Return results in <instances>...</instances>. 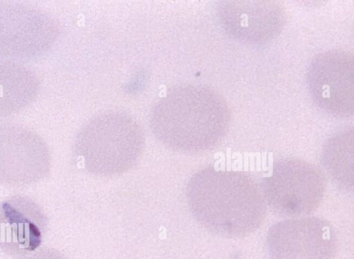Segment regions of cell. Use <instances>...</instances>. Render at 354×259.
Instances as JSON below:
<instances>
[{
	"label": "cell",
	"mask_w": 354,
	"mask_h": 259,
	"mask_svg": "<svg viewBox=\"0 0 354 259\" xmlns=\"http://www.w3.org/2000/svg\"><path fill=\"white\" fill-rule=\"evenodd\" d=\"M46 216L31 199L15 196L0 202V246L11 251H31L40 244Z\"/></svg>",
	"instance_id": "30bf717a"
},
{
	"label": "cell",
	"mask_w": 354,
	"mask_h": 259,
	"mask_svg": "<svg viewBox=\"0 0 354 259\" xmlns=\"http://www.w3.org/2000/svg\"><path fill=\"white\" fill-rule=\"evenodd\" d=\"M37 74L19 61L0 57V119L19 113L37 97Z\"/></svg>",
	"instance_id": "8fae6325"
},
{
	"label": "cell",
	"mask_w": 354,
	"mask_h": 259,
	"mask_svg": "<svg viewBox=\"0 0 354 259\" xmlns=\"http://www.w3.org/2000/svg\"><path fill=\"white\" fill-rule=\"evenodd\" d=\"M186 199L195 220L224 238L249 235L259 229L266 215L260 186L242 171L213 166L201 169L187 182Z\"/></svg>",
	"instance_id": "6da1fadb"
},
{
	"label": "cell",
	"mask_w": 354,
	"mask_h": 259,
	"mask_svg": "<svg viewBox=\"0 0 354 259\" xmlns=\"http://www.w3.org/2000/svg\"><path fill=\"white\" fill-rule=\"evenodd\" d=\"M270 259H335L336 229L328 220L304 216L280 221L266 234Z\"/></svg>",
	"instance_id": "52a82bcc"
},
{
	"label": "cell",
	"mask_w": 354,
	"mask_h": 259,
	"mask_svg": "<svg viewBox=\"0 0 354 259\" xmlns=\"http://www.w3.org/2000/svg\"><path fill=\"white\" fill-rule=\"evenodd\" d=\"M61 27L56 18L39 7L0 1V57L32 59L57 42Z\"/></svg>",
	"instance_id": "5b68a950"
},
{
	"label": "cell",
	"mask_w": 354,
	"mask_h": 259,
	"mask_svg": "<svg viewBox=\"0 0 354 259\" xmlns=\"http://www.w3.org/2000/svg\"><path fill=\"white\" fill-rule=\"evenodd\" d=\"M321 162L326 176L339 190L346 193L353 190V128L338 131L327 139Z\"/></svg>",
	"instance_id": "7c38bea8"
},
{
	"label": "cell",
	"mask_w": 354,
	"mask_h": 259,
	"mask_svg": "<svg viewBox=\"0 0 354 259\" xmlns=\"http://www.w3.org/2000/svg\"><path fill=\"white\" fill-rule=\"evenodd\" d=\"M230 114L225 100L205 87L183 84L171 88L155 105L151 130L163 145L184 153L211 150L225 138Z\"/></svg>",
	"instance_id": "7a4b0ae2"
},
{
	"label": "cell",
	"mask_w": 354,
	"mask_h": 259,
	"mask_svg": "<svg viewBox=\"0 0 354 259\" xmlns=\"http://www.w3.org/2000/svg\"><path fill=\"white\" fill-rule=\"evenodd\" d=\"M51 155L44 139L18 123L0 120V185L22 188L48 176Z\"/></svg>",
	"instance_id": "8992f818"
},
{
	"label": "cell",
	"mask_w": 354,
	"mask_h": 259,
	"mask_svg": "<svg viewBox=\"0 0 354 259\" xmlns=\"http://www.w3.org/2000/svg\"><path fill=\"white\" fill-rule=\"evenodd\" d=\"M145 134L129 114L106 111L97 114L78 130L73 152L89 173L115 176L132 168L144 150Z\"/></svg>",
	"instance_id": "3957f363"
},
{
	"label": "cell",
	"mask_w": 354,
	"mask_h": 259,
	"mask_svg": "<svg viewBox=\"0 0 354 259\" xmlns=\"http://www.w3.org/2000/svg\"><path fill=\"white\" fill-rule=\"evenodd\" d=\"M225 30L245 42L259 44L275 37L282 29L285 13L277 3L265 0H225L218 5Z\"/></svg>",
	"instance_id": "9c48e42d"
},
{
	"label": "cell",
	"mask_w": 354,
	"mask_h": 259,
	"mask_svg": "<svg viewBox=\"0 0 354 259\" xmlns=\"http://www.w3.org/2000/svg\"><path fill=\"white\" fill-rule=\"evenodd\" d=\"M21 259H66L59 251L52 249H43Z\"/></svg>",
	"instance_id": "4fadbf2b"
},
{
	"label": "cell",
	"mask_w": 354,
	"mask_h": 259,
	"mask_svg": "<svg viewBox=\"0 0 354 259\" xmlns=\"http://www.w3.org/2000/svg\"><path fill=\"white\" fill-rule=\"evenodd\" d=\"M353 57L343 50L317 54L308 69L307 83L315 103L335 117H348L354 108Z\"/></svg>",
	"instance_id": "ba28073f"
},
{
	"label": "cell",
	"mask_w": 354,
	"mask_h": 259,
	"mask_svg": "<svg viewBox=\"0 0 354 259\" xmlns=\"http://www.w3.org/2000/svg\"><path fill=\"white\" fill-rule=\"evenodd\" d=\"M326 187L325 176L319 168L295 158L275 162L260 183L266 206L279 215L292 218L316 211L324 197Z\"/></svg>",
	"instance_id": "277c9868"
}]
</instances>
